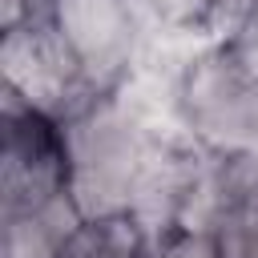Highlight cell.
Wrapping results in <instances>:
<instances>
[{"label": "cell", "instance_id": "1", "mask_svg": "<svg viewBox=\"0 0 258 258\" xmlns=\"http://www.w3.org/2000/svg\"><path fill=\"white\" fill-rule=\"evenodd\" d=\"M161 129H153L141 109L121 93L93 101L85 113L64 121L69 141V194L85 218L133 210L149 149Z\"/></svg>", "mask_w": 258, "mask_h": 258}, {"label": "cell", "instance_id": "2", "mask_svg": "<svg viewBox=\"0 0 258 258\" xmlns=\"http://www.w3.org/2000/svg\"><path fill=\"white\" fill-rule=\"evenodd\" d=\"M169 113L206 153L234 161L258 157V77H250L222 40H202L169 77Z\"/></svg>", "mask_w": 258, "mask_h": 258}, {"label": "cell", "instance_id": "3", "mask_svg": "<svg viewBox=\"0 0 258 258\" xmlns=\"http://www.w3.org/2000/svg\"><path fill=\"white\" fill-rule=\"evenodd\" d=\"M0 73H4L0 89H12L20 101H28L32 109L48 113L60 125L105 97V93L93 89V81L85 77L81 60L73 56L64 36L48 20V8L32 12L16 28H4Z\"/></svg>", "mask_w": 258, "mask_h": 258}, {"label": "cell", "instance_id": "4", "mask_svg": "<svg viewBox=\"0 0 258 258\" xmlns=\"http://www.w3.org/2000/svg\"><path fill=\"white\" fill-rule=\"evenodd\" d=\"M0 214L44 210L69 198V141L64 125L0 89Z\"/></svg>", "mask_w": 258, "mask_h": 258}, {"label": "cell", "instance_id": "5", "mask_svg": "<svg viewBox=\"0 0 258 258\" xmlns=\"http://www.w3.org/2000/svg\"><path fill=\"white\" fill-rule=\"evenodd\" d=\"M48 20L56 24L97 93L113 97L129 85L141 48L133 0H48Z\"/></svg>", "mask_w": 258, "mask_h": 258}, {"label": "cell", "instance_id": "6", "mask_svg": "<svg viewBox=\"0 0 258 258\" xmlns=\"http://www.w3.org/2000/svg\"><path fill=\"white\" fill-rule=\"evenodd\" d=\"M85 222L73 194L44 206V210H20L0 214V258H60L69 234Z\"/></svg>", "mask_w": 258, "mask_h": 258}, {"label": "cell", "instance_id": "7", "mask_svg": "<svg viewBox=\"0 0 258 258\" xmlns=\"http://www.w3.org/2000/svg\"><path fill=\"white\" fill-rule=\"evenodd\" d=\"M149 246H153V230L133 210H121V214L85 218L69 234L60 258H149Z\"/></svg>", "mask_w": 258, "mask_h": 258}, {"label": "cell", "instance_id": "8", "mask_svg": "<svg viewBox=\"0 0 258 258\" xmlns=\"http://www.w3.org/2000/svg\"><path fill=\"white\" fill-rule=\"evenodd\" d=\"M149 258H222V242L210 226H173L153 234Z\"/></svg>", "mask_w": 258, "mask_h": 258}, {"label": "cell", "instance_id": "9", "mask_svg": "<svg viewBox=\"0 0 258 258\" xmlns=\"http://www.w3.org/2000/svg\"><path fill=\"white\" fill-rule=\"evenodd\" d=\"M214 40H222V48H226L250 77H258V0H254V4H242Z\"/></svg>", "mask_w": 258, "mask_h": 258}, {"label": "cell", "instance_id": "10", "mask_svg": "<svg viewBox=\"0 0 258 258\" xmlns=\"http://www.w3.org/2000/svg\"><path fill=\"white\" fill-rule=\"evenodd\" d=\"M36 4H48V0H36Z\"/></svg>", "mask_w": 258, "mask_h": 258}]
</instances>
